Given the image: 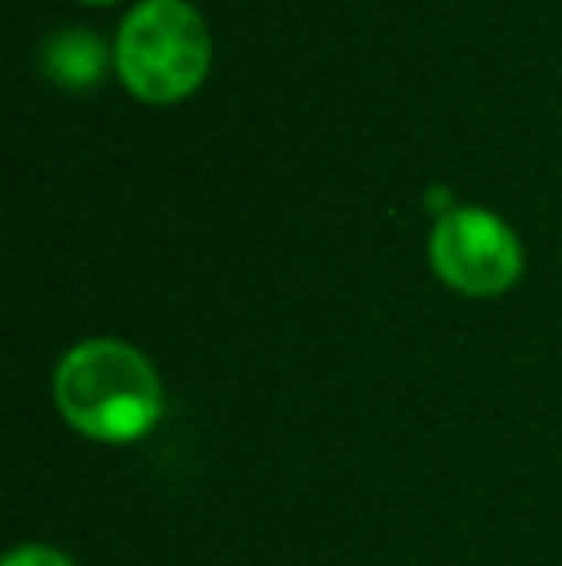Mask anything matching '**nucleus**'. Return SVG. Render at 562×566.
<instances>
[{"instance_id":"obj_4","label":"nucleus","mask_w":562,"mask_h":566,"mask_svg":"<svg viewBox=\"0 0 562 566\" xmlns=\"http://www.w3.org/2000/svg\"><path fill=\"white\" fill-rule=\"evenodd\" d=\"M43 66H46V74L59 85H66V90H89V85H97L100 77H105L108 46L100 43L93 31H82V28L59 31V35H51V43H46Z\"/></svg>"},{"instance_id":"obj_3","label":"nucleus","mask_w":562,"mask_h":566,"mask_svg":"<svg viewBox=\"0 0 562 566\" xmlns=\"http://www.w3.org/2000/svg\"><path fill=\"white\" fill-rule=\"evenodd\" d=\"M427 254L435 274L470 297H497L524 270V251L512 228L478 205H455L443 212L427 239Z\"/></svg>"},{"instance_id":"obj_2","label":"nucleus","mask_w":562,"mask_h":566,"mask_svg":"<svg viewBox=\"0 0 562 566\" xmlns=\"http://www.w3.org/2000/svg\"><path fill=\"white\" fill-rule=\"evenodd\" d=\"M212 39L185 0H139L116 35V70L136 97L170 105L204 82Z\"/></svg>"},{"instance_id":"obj_6","label":"nucleus","mask_w":562,"mask_h":566,"mask_svg":"<svg viewBox=\"0 0 562 566\" xmlns=\"http://www.w3.org/2000/svg\"><path fill=\"white\" fill-rule=\"evenodd\" d=\"M85 4H113V0H85Z\"/></svg>"},{"instance_id":"obj_1","label":"nucleus","mask_w":562,"mask_h":566,"mask_svg":"<svg viewBox=\"0 0 562 566\" xmlns=\"http://www.w3.org/2000/svg\"><path fill=\"white\" fill-rule=\"evenodd\" d=\"M54 405L74 432L97 443H136L162 417L155 366L131 343L85 339L54 370Z\"/></svg>"},{"instance_id":"obj_5","label":"nucleus","mask_w":562,"mask_h":566,"mask_svg":"<svg viewBox=\"0 0 562 566\" xmlns=\"http://www.w3.org/2000/svg\"><path fill=\"white\" fill-rule=\"evenodd\" d=\"M4 566H74L62 552L54 547H43V544H23L15 552H8Z\"/></svg>"}]
</instances>
